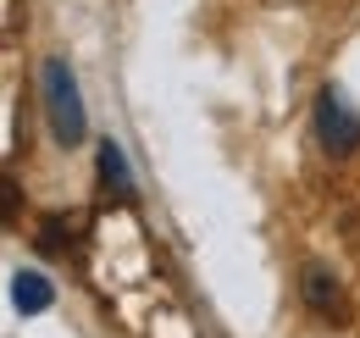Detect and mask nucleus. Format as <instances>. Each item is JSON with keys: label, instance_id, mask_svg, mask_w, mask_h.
<instances>
[{"label": "nucleus", "instance_id": "f257e3e1", "mask_svg": "<svg viewBox=\"0 0 360 338\" xmlns=\"http://www.w3.org/2000/svg\"><path fill=\"white\" fill-rule=\"evenodd\" d=\"M39 106H45V127L61 150H78L89 139V106L67 56H45L39 61Z\"/></svg>", "mask_w": 360, "mask_h": 338}, {"label": "nucleus", "instance_id": "f03ea898", "mask_svg": "<svg viewBox=\"0 0 360 338\" xmlns=\"http://www.w3.org/2000/svg\"><path fill=\"white\" fill-rule=\"evenodd\" d=\"M311 133H316V150L327 161H349L360 150V111L333 84H321L316 89V106H311Z\"/></svg>", "mask_w": 360, "mask_h": 338}, {"label": "nucleus", "instance_id": "7ed1b4c3", "mask_svg": "<svg viewBox=\"0 0 360 338\" xmlns=\"http://www.w3.org/2000/svg\"><path fill=\"white\" fill-rule=\"evenodd\" d=\"M300 299L311 305L321 322H349V305H344V283L321 266V261H305L300 266Z\"/></svg>", "mask_w": 360, "mask_h": 338}, {"label": "nucleus", "instance_id": "20e7f679", "mask_svg": "<svg viewBox=\"0 0 360 338\" xmlns=\"http://www.w3.org/2000/svg\"><path fill=\"white\" fill-rule=\"evenodd\" d=\"M94 172H100V189H105L111 200H122V206H134V200H139L134 167H128V150H122L117 139H100V144H94Z\"/></svg>", "mask_w": 360, "mask_h": 338}, {"label": "nucleus", "instance_id": "39448f33", "mask_svg": "<svg viewBox=\"0 0 360 338\" xmlns=\"http://www.w3.org/2000/svg\"><path fill=\"white\" fill-rule=\"evenodd\" d=\"M50 299H56V283H50L45 272H17L11 277V311L17 316H45Z\"/></svg>", "mask_w": 360, "mask_h": 338}, {"label": "nucleus", "instance_id": "423d86ee", "mask_svg": "<svg viewBox=\"0 0 360 338\" xmlns=\"http://www.w3.org/2000/svg\"><path fill=\"white\" fill-rule=\"evenodd\" d=\"M6 222H11V206H6V200H0V227H6Z\"/></svg>", "mask_w": 360, "mask_h": 338}]
</instances>
